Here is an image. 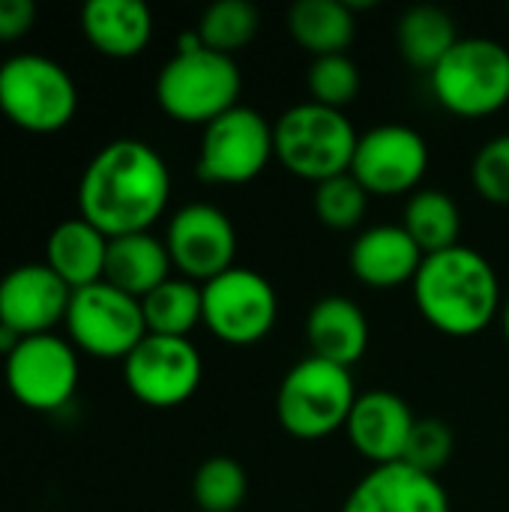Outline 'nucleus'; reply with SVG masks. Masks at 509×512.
Instances as JSON below:
<instances>
[{"instance_id":"ddd939ff","label":"nucleus","mask_w":509,"mask_h":512,"mask_svg":"<svg viewBox=\"0 0 509 512\" xmlns=\"http://www.w3.org/2000/svg\"><path fill=\"white\" fill-rule=\"evenodd\" d=\"M429 144L426 138L405 123H381L360 135L351 174L363 183L369 195H408L417 192L420 180L429 171Z\"/></svg>"},{"instance_id":"20e7f679","label":"nucleus","mask_w":509,"mask_h":512,"mask_svg":"<svg viewBox=\"0 0 509 512\" xmlns=\"http://www.w3.org/2000/svg\"><path fill=\"white\" fill-rule=\"evenodd\" d=\"M357 396L351 369L309 354L279 381L276 417L291 438L324 441L345 429Z\"/></svg>"},{"instance_id":"f03ea898","label":"nucleus","mask_w":509,"mask_h":512,"mask_svg":"<svg viewBox=\"0 0 509 512\" xmlns=\"http://www.w3.org/2000/svg\"><path fill=\"white\" fill-rule=\"evenodd\" d=\"M420 315L447 336H477L501 318V282L492 261L471 249L453 246L426 255L411 282Z\"/></svg>"},{"instance_id":"b1692460","label":"nucleus","mask_w":509,"mask_h":512,"mask_svg":"<svg viewBox=\"0 0 509 512\" xmlns=\"http://www.w3.org/2000/svg\"><path fill=\"white\" fill-rule=\"evenodd\" d=\"M459 27L453 21V15L441 6H411L402 12L399 27H396V42H399V54L417 66L432 72L447 54L450 48L459 42Z\"/></svg>"},{"instance_id":"c756f323","label":"nucleus","mask_w":509,"mask_h":512,"mask_svg":"<svg viewBox=\"0 0 509 512\" xmlns=\"http://www.w3.org/2000/svg\"><path fill=\"white\" fill-rule=\"evenodd\" d=\"M360 69L348 54H327V57H312L306 69V90L309 99L327 108L345 111L360 93Z\"/></svg>"},{"instance_id":"aec40b11","label":"nucleus","mask_w":509,"mask_h":512,"mask_svg":"<svg viewBox=\"0 0 509 512\" xmlns=\"http://www.w3.org/2000/svg\"><path fill=\"white\" fill-rule=\"evenodd\" d=\"M81 30L105 57H135L153 36V12L141 0H87Z\"/></svg>"},{"instance_id":"dca6fc26","label":"nucleus","mask_w":509,"mask_h":512,"mask_svg":"<svg viewBox=\"0 0 509 512\" xmlns=\"http://www.w3.org/2000/svg\"><path fill=\"white\" fill-rule=\"evenodd\" d=\"M342 512H450V495L438 477L408 462L375 465L348 492Z\"/></svg>"},{"instance_id":"6e6552de","label":"nucleus","mask_w":509,"mask_h":512,"mask_svg":"<svg viewBox=\"0 0 509 512\" xmlns=\"http://www.w3.org/2000/svg\"><path fill=\"white\" fill-rule=\"evenodd\" d=\"M276 159L273 123L249 105H234L204 126L195 171L204 183L243 186Z\"/></svg>"},{"instance_id":"7c9ffc66","label":"nucleus","mask_w":509,"mask_h":512,"mask_svg":"<svg viewBox=\"0 0 509 512\" xmlns=\"http://www.w3.org/2000/svg\"><path fill=\"white\" fill-rule=\"evenodd\" d=\"M453 450H456L453 429L444 420L426 417V420L414 423V432H411V441H408V450H405L402 462H408L411 468H417L423 474L438 477L450 465Z\"/></svg>"},{"instance_id":"cd10ccee","label":"nucleus","mask_w":509,"mask_h":512,"mask_svg":"<svg viewBox=\"0 0 509 512\" xmlns=\"http://www.w3.org/2000/svg\"><path fill=\"white\" fill-rule=\"evenodd\" d=\"M249 495V474L234 456H210L192 477L198 512H237Z\"/></svg>"},{"instance_id":"412c9836","label":"nucleus","mask_w":509,"mask_h":512,"mask_svg":"<svg viewBox=\"0 0 509 512\" xmlns=\"http://www.w3.org/2000/svg\"><path fill=\"white\" fill-rule=\"evenodd\" d=\"M108 240L96 225L87 219H63L51 234L45 246V264L72 288H87L93 282L105 279V258H108Z\"/></svg>"},{"instance_id":"4468645a","label":"nucleus","mask_w":509,"mask_h":512,"mask_svg":"<svg viewBox=\"0 0 509 512\" xmlns=\"http://www.w3.org/2000/svg\"><path fill=\"white\" fill-rule=\"evenodd\" d=\"M171 264L192 282L204 285L234 267L237 228L228 213L207 201H192L174 210L165 228Z\"/></svg>"},{"instance_id":"5701e85b","label":"nucleus","mask_w":509,"mask_h":512,"mask_svg":"<svg viewBox=\"0 0 509 512\" xmlns=\"http://www.w3.org/2000/svg\"><path fill=\"white\" fill-rule=\"evenodd\" d=\"M288 33L312 57L345 54L357 33V12L348 0H297L288 9Z\"/></svg>"},{"instance_id":"f704fd0d","label":"nucleus","mask_w":509,"mask_h":512,"mask_svg":"<svg viewBox=\"0 0 509 512\" xmlns=\"http://www.w3.org/2000/svg\"><path fill=\"white\" fill-rule=\"evenodd\" d=\"M501 327H504V339H507L509 345V297L504 300V306H501Z\"/></svg>"},{"instance_id":"7ed1b4c3","label":"nucleus","mask_w":509,"mask_h":512,"mask_svg":"<svg viewBox=\"0 0 509 512\" xmlns=\"http://www.w3.org/2000/svg\"><path fill=\"white\" fill-rule=\"evenodd\" d=\"M273 141L276 159L294 177L321 183L351 171L360 132L345 111L306 99L273 120Z\"/></svg>"},{"instance_id":"a211bd4d","label":"nucleus","mask_w":509,"mask_h":512,"mask_svg":"<svg viewBox=\"0 0 509 512\" xmlns=\"http://www.w3.org/2000/svg\"><path fill=\"white\" fill-rule=\"evenodd\" d=\"M423 249L402 225H372L351 243V273L378 291L414 282L423 264Z\"/></svg>"},{"instance_id":"2f4dec72","label":"nucleus","mask_w":509,"mask_h":512,"mask_svg":"<svg viewBox=\"0 0 509 512\" xmlns=\"http://www.w3.org/2000/svg\"><path fill=\"white\" fill-rule=\"evenodd\" d=\"M471 183L480 198L509 204V132L489 138L471 162Z\"/></svg>"},{"instance_id":"bb28decb","label":"nucleus","mask_w":509,"mask_h":512,"mask_svg":"<svg viewBox=\"0 0 509 512\" xmlns=\"http://www.w3.org/2000/svg\"><path fill=\"white\" fill-rule=\"evenodd\" d=\"M258 24H261V15H258L255 3H249V0H216L204 9L195 30L201 36L204 48L234 57L240 48H246L255 39Z\"/></svg>"},{"instance_id":"2eb2a0df","label":"nucleus","mask_w":509,"mask_h":512,"mask_svg":"<svg viewBox=\"0 0 509 512\" xmlns=\"http://www.w3.org/2000/svg\"><path fill=\"white\" fill-rule=\"evenodd\" d=\"M72 288L42 261L18 264L0 279V324L18 336L54 333V324L66 321Z\"/></svg>"},{"instance_id":"39448f33","label":"nucleus","mask_w":509,"mask_h":512,"mask_svg":"<svg viewBox=\"0 0 509 512\" xmlns=\"http://www.w3.org/2000/svg\"><path fill=\"white\" fill-rule=\"evenodd\" d=\"M240 90L243 75L237 60L210 48L174 51L156 75V102L180 123H213L240 105Z\"/></svg>"},{"instance_id":"1a4fd4ad","label":"nucleus","mask_w":509,"mask_h":512,"mask_svg":"<svg viewBox=\"0 0 509 512\" xmlns=\"http://www.w3.org/2000/svg\"><path fill=\"white\" fill-rule=\"evenodd\" d=\"M204 327L225 345L249 348L264 342L279 318V297L267 276L249 267H231L201 285Z\"/></svg>"},{"instance_id":"9b49d317","label":"nucleus","mask_w":509,"mask_h":512,"mask_svg":"<svg viewBox=\"0 0 509 512\" xmlns=\"http://www.w3.org/2000/svg\"><path fill=\"white\" fill-rule=\"evenodd\" d=\"M204 378V360L192 339L147 333L123 360L129 393L150 408H177L189 402Z\"/></svg>"},{"instance_id":"6ab92c4d","label":"nucleus","mask_w":509,"mask_h":512,"mask_svg":"<svg viewBox=\"0 0 509 512\" xmlns=\"http://www.w3.org/2000/svg\"><path fill=\"white\" fill-rule=\"evenodd\" d=\"M306 342L315 357L351 369L369 348V318L351 297H321L306 315Z\"/></svg>"},{"instance_id":"f3484780","label":"nucleus","mask_w":509,"mask_h":512,"mask_svg":"<svg viewBox=\"0 0 509 512\" xmlns=\"http://www.w3.org/2000/svg\"><path fill=\"white\" fill-rule=\"evenodd\" d=\"M414 423L417 417L402 396L390 390H369L357 396L345 432L351 447L375 468L405 459Z\"/></svg>"},{"instance_id":"0eeeda50","label":"nucleus","mask_w":509,"mask_h":512,"mask_svg":"<svg viewBox=\"0 0 509 512\" xmlns=\"http://www.w3.org/2000/svg\"><path fill=\"white\" fill-rule=\"evenodd\" d=\"M0 111L27 132H57L78 111V87L63 63L12 54L0 63Z\"/></svg>"},{"instance_id":"393cba45","label":"nucleus","mask_w":509,"mask_h":512,"mask_svg":"<svg viewBox=\"0 0 509 512\" xmlns=\"http://www.w3.org/2000/svg\"><path fill=\"white\" fill-rule=\"evenodd\" d=\"M402 228L414 237V243L423 249V255H435V252L459 246L462 210L450 192L426 186L408 198Z\"/></svg>"},{"instance_id":"a878e982","label":"nucleus","mask_w":509,"mask_h":512,"mask_svg":"<svg viewBox=\"0 0 509 512\" xmlns=\"http://www.w3.org/2000/svg\"><path fill=\"white\" fill-rule=\"evenodd\" d=\"M144 324L147 333L153 336H177L189 339V333L204 324V300H201V285L180 276L162 282L156 291H150L141 300Z\"/></svg>"},{"instance_id":"9d476101","label":"nucleus","mask_w":509,"mask_h":512,"mask_svg":"<svg viewBox=\"0 0 509 512\" xmlns=\"http://www.w3.org/2000/svg\"><path fill=\"white\" fill-rule=\"evenodd\" d=\"M63 324L75 348L105 360H126L147 336L141 300L105 279L72 291Z\"/></svg>"},{"instance_id":"473e14b6","label":"nucleus","mask_w":509,"mask_h":512,"mask_svg":"<svg viewBox=\"0 0 509 512\" xmlns=\"http://www.w3.org/2000/svg\"><path fill=\"white\" fill-rule=\"evenodd\" d=\"M36 21L33 0H0V42L21 39Z\"/></svg>"},{"instance_id":"4be33fe9","label":"nucleus","mask_w":509,"mask_h":512,"mask_svg":"<svg viewBox=\"0 0 509 512\" xmlns=\"http://www.w3.org/2000/svg\"><path fill=\"white\" fill-rule=\"evenodd\" d=\"M171 255L165 240L153 237L150 231L123 234L108 240V258H105V282L114 288L144 300L150 291H156L162 282L171 279Z\"/></svg>"},{"instance_id":"72a5a7b5","label":"nucleus","mask_w":509,"mask_h":512,"mask_svg":"<svg viewBox=\"0 0 509 512\" xmlns=\"http://www.w3.org/2000/svg\"><path fill=\"white\" fill-rule=\"evenodd\" d=\"M24 336H18L12 327H6V324H0V357L6 360L15 348H18V342H21Z\"/></svg>"},{"instance_id":"423d86ee","label":"nucleus","mask_w":509,"mask_h":512,"mask_svg":"<svg viewBox=\"0 0 509 512\" xmlns=\"http://www.w3.org/2000/svg\"><path fill=\"white\" fill-rule=\"evenodd\" d=\"M435 99L456 117H486L509 102V51L489 36H462L429 72Z\"/></svg>"},{"instance_id":"f257e3e1","label":"nucleus","mask_w":509,"mask_h":512,"mask_svg":"<svg viewBox=\"0 0 509 512\" xmlns=\"http://www.w3.org/2000/svg\"><path fill=\"white\" fill-rule=\"evenodd\" d=\"M171 198V171L141 138H114L87 162L78 183V216L105 237L150 231Z\"/></svg>"},{"instance_id":"f8f14e48","label":"nucleus","mask_w":509,"mask_h":512,"mask_svg":"<svg viewBox=\"0 0 509 512\" xmlns=\"http://www.w3.org/2000/svg\"><path fill=\"white\" fill-rule=\"evenodd\" d=\"M9 393L33 411H57L69 405L78 390L81 366L75 345L57 333L24 336L3 360Z\"/></svg>"},{"instance_id":"c85d7f7f","label":"nucleus","mask_w":509,"mask_h":512,"mask_svg":"<svg viewBox=\"0 0 509 512\" xmlns=\"http://www.w3.org/2000/svg\"><path fill=\"white\" fill-rule=\"evenodd\" d=\"M312 204H315V216L327 228L351 231L363 222V216L369 210V192L351 171H345V174L315 183Z\"/></svg>"}]
</instances>
